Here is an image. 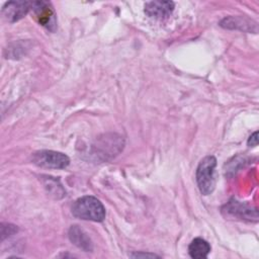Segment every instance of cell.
I'll use <instances>...</instances> for the list:
<instances>
[{
    "label": "cell",
    "instance_id": "1",
    "mask_svg": "<svg viewBox=\"0 0 259 259\" xmlns=\"http://www.w3.org/2000/svg\"><path fill=\"white\" fill-rule=\"evenodd\" d=\"M72 213L75 218L84 221L102 222L105 219L103 204L99 199L91 195L78 198L72 205Z\"/></svg>",
    "mask_w": 259,
    "mask_h": 259
},
{
    "label": "cell",
    "instance_id": "2",
    "mask_svg": "<svg viewBox=\"0 0 259 259\" xmlns=\"http://www.w3.org/2000/svg\"><path fill=\"white\" fill-rule=\"evenodd\" d=\"M217 159L213 156L204 157L196 168V183L203 195L210 194L215 186Z\"/></svg>",
    "mask_w": 259,
    "mask_h": 259
},
{
    "label": "cell",
    "instance_id": "3",
    "mask_svg": "<svg viewBox=\"0 0 259 259\" xmlns=\"http://www.w3.org/2000/svg\"><path fill=\"white\" fill-rule=\"evenodd\" d=\"M123 147V140L120 136L111 134L104 135L96 144L92 145V155L97 156V159L106 160L107 157L112 158L117 155Z\"/></svg>",
    "mask_w": 259,
    "mask_h": 259
},
{
    "label": "cell",
    "instance_id": "4",
    "mask_svg": "<svg viewBox=\"0 0 259 259\" xmlns=\"http://www.w3.org/2000/svg\"><path fill=\"white\" fill-rule=\"evenodd\" d=\"M31 161L36 166L53 169H64L70 164V159L67 155L52 150H41L33 153Z\"/></svg>",
    "mask_w": 259,
    "mask_h": 259
},
{
    "label": "cell",
    "instance_id": "5",
    "mask_svg": "<svg viewBox=\"0 0 259 259\" xmlns=\"http://www.w3.org/2000/svg\"><path fill=\"white\" fill-rule=\"evenodd\" d=\"M31 10L37 22L50 31H55L57 28L56 13L50 2L47 1H32Z\"/></svg>",
    "mask_w": 259,
    "mask_h": 259
},
{
    "label": "cell",
    "instance_id": "6",
    "mask_svg": "<svg viewBox=\"0 0 259 259\" xmlns=\"http://www.w3.org/2000/svg\"><path fill=\"white\" fill-rule=\"evenodd\" d=\"M223 211L226 212L228 215L235 217L240 220H246L249 222H257L258 221V212L256 208L238 201L232 198L224 207Z\"/></svg>",
    "mask_w": 259,
    "mask_h": 259
},
{
    "label": "cell",
    "instance_id": "7",
    "mask_svg": "<svg viewBox=\"0 0 259 259\" xmlns=\"http://www.w3.org/2000/svg\"><path fill=\"white\" fill-rule=\"evenodd\" d=\"M31 10V2L10 1L2 8V14L9 22H15L24 17Z\"/></svg>",
    "mask_w": 259,
    "mask_h": 259
},
{
    "label": "cell",
    "instance_id": "8",
    "mask_svg": "<svg viewBox=\"0 0 259 259\" xmlns=\"http://www.w3.org/2000/svg\"><path fill=\"white\" fill-rule=\"evenodd\" d=\"M174 2L172 1H150L145 4V13L155 19L168 18L174 10Z\"/></svg>",
    "mask_w": 259,
    "mask_h": 259
},
{
    "label": "cell",
    "instance_id": "9",
    "mask_svg": "<svg viewBox=\"0 0 259 259\" xmlns=\"http://www.w3.org/2000/svg\"><path fill=\"white\" fill-rule=\"evenodd\" d=\"M70 241L84 252H92L93 244L89 236L78 226H72L68 233Z\"/></svg>",
    "mask_w": 259,
    "mask_h": 259
},
{
    "label": "cell",
    "instance_id": "10",
    "mask_svg": "<svg viewBox=\"0 0 259 259\" xmlns=\"http://www.w3.org/2000/svg\"><path fill=\"white\" fill-rule=\"evenodd\" d=\"M220 25L225 28H236V29H241L245 31H254V32L257 31L256 22L240 16L226 17L221 21Z\"/></svg>",
    "mask_w": 259,
    "mask_h": 259
},
{
    "label": "cell",
    "instance_id": "11",
    "mask_svg": "<svg viewBox=\"0 0 259 259\" xmlns=\"http://www.w3.org/2000/svg\"><path fill=\"white\" fill-rule=\"evenodd\" d=\"M210 252V245L202 238H195L188 247V253L191 258L204 259Z\"/></svg>",
    "mask_w": 259,
    "mask_h": 259
},
{
    "label": "cell",
    "instance_id": "12",
    "mask_svg": "<svg viewBox=\"0 0 259 259\" xmlns=\"http://www.w3.org/2000/svg\"><path fill=\"white\" fill-rule=\"evenodd\" d=\"M42 179L45 188L50 193V195L54 196L55 198H62L66 195V191L64 190L62 184L58 179H55L52 176H44Z\"/></svg>",
    "mask_w": 259,
    "mask_h": 259
},
{
    "label": "cell",
    "instance_id": "13",
    "mask_svg": "<svg viewBox=\"0 0 259 259\" xmlns=\"http://www.w3.org/2000/svg\"><path fill=\"white\" fill-rule=\"evenodd\" d=\"M16 232H17V228H16L15 226L8 224V225H6V227H5V225L2 224V225H1V239H2V241H3L7 236L13 235V234H15Z\"/></svg>",
    "mask_w": 259,
    "mask_h": 259
},
{
    "label": "cell",
    "instance_id": "14",
    "mask_svg": "<svg viewBox=\"0 0 259 259\" xmlns=\"http://www.w3.org/2000/svg\"><path fill=\"white\" fill-rule=\"evenodd\" d=\"M131 257H133V258H141V257H149V258H159V256L158 255H156V254H154V253H144V252H136V253H133L132 255H131Z\"/></svg>",
    "mask_w": 259,
    "mask_h": 259
},
{
    "label": "cell",
    "instance_id": "15",
    "mask_svg": "<svg viewBox=\"0 0 259 259\" xmlns=\"http://www.w3.org/2000/svg\"><path fill=\"white\" fill-rule=\"evenodd\" d=\"M247 145L249 147H256L258 145V132H255L253 133L249 139H248V142H247Z\"/></svg>",
    "mask_w": 259,
    "mask_h": 259
}]
</instances>
